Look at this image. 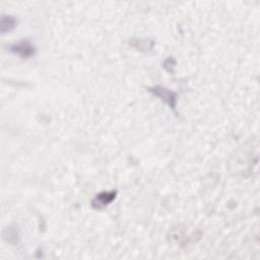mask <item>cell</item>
Instances as JSON below:
<instances>
[{"instance_id": "cell-1", "label": "cell", "mask_w": 260, "mask_h": 260, "mask_svg": "<svg viewBox=\"0 0 260 260\" xmlns=\"http://www.w3.org/2000/svg\"><path fill=\"white\" fill-rule=\"evenodd\" d=\"M147 90L151 92L153 95L157 96L161 101H164L172 110L176 109L177 105V93L169 88H166L164 86H152V87H147Z\"/></svg>"}, {"instance_id": "cell-2", "label": "cell", "mask_w": 260, "mask_h": 260, "mask_svg": "<svg viewBox=\"0 0 260 260\" xmlns=\"http://www.w3.org/2000/svg\"><path fill=\"white\" fill-rule=\"evenodd\" d=\"M9 51L15 55H18L22 59H28L36 55L37 49L28 40H21L12 44L9 47Z\"/></svg>"}, {"instance_id": "cell-3", "label": "cell", "mask_w": 260, "mask_h": 260, "mask_svg": "<svg viewBox=\"0 0 260 260\" xmlns=\"http://www.w3.org/2000/svg\"><path fill=\"white\" fill-rule=\"evenodd\" d=\"M117 196V191L111 190V191H103L95 195V197L91 200V206L94 209H102L106 206H108L110 203L115 200Z\"/></svg>"}, {"instance_id": "cell-4", "label": "cell", "mask_w": 260, "mask_h": 260, "mask_svg": "<svg viewBox=\"0 0 260 260\" xmlns=\"http://www.w3.org/2000/svg\"><path fill=\"white\" fill-rule=\"evenodd\" d=\"M16 19L11 15H3L1 18V31L5 34L13 29L16 25Z\"/></svg>"}]
</instances>
